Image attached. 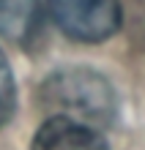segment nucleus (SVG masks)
I'll return each instance as SVG.
<instances>
[{"mask_svg": "<svg viewBox=\"0 0 145 150\" xmlns=\"http://www.w3.org/2000/svg\"><path fill=\"white\" fill-rule=\"evenodd\" d=\"M41 107L49 115L85 123L93 128H107L118 115L115 90L99 71L90 68H60L44 79L39 90Z\"/></svg>", "mask_w": 145, "mask_h": 150, "instance_id": "nucleus-1", "label": "nucleus"}, {"mask_svg": "<svg viewBox=\"0 0 145 150\" xmlns=\"http://www.w3.org/2000/svg\"><path fill=\"white\" fill-rule=\"evenodd\" d=\"M52 22L79 44H101L121 30V0H47Z\"/></svg>", "mask_w": 145, "mask_h": 150, "instance_id": "nucleus-2", "label": "nucleus"}, {"mask_svg": "<svg viewBox=\"0 0 145 150\" xmlns=\"http://www.w3.org/2000/svg\"><path fill=\"white\" fill-rule=\"evenodd\" d=\"M30 150H110L99 128L85 123L49 115L33 137Z\"/></svg>", "mask_w": 145, "mask_h": 150, "instance_id": "nucleus-3", "label": "nucleus"}, {"mask_svg": "<svg viewBox=\"0 0 145 150\" xmlns=\"http://www.w3.org/2000/svg\"><path fill=\"white\" fill-rule=\"evenodd\" d=\"M44 14L39 0H0V36L16 47H33L41 38Z\"/></svg>", "mask_w": 145, "mask_h": 150, "instance_id": "nucleus-4", "label": "nucleus"}, {"mask_svg": "<svg viewBox=\"0 0 145 150\" xmlns=\"http://www.w3.org/2000/svg\"><path fill=\"white\" fill-rule=\"evenodd\" d=\"M16 112V85L6 55L0 52V126H6Z\"/></svg>", "mask_w": 145, "mask_h": 150, "instance_id": "nucleus-5", "label": "nucleus"}]
</instances>
